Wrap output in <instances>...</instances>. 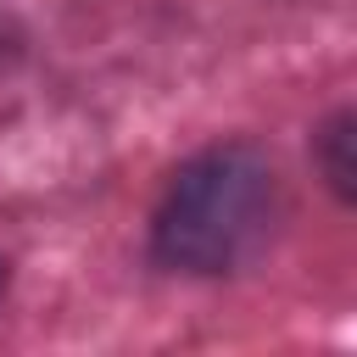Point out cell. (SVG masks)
Masks as SVG:
<instances>
[{"mask_svg": "<svg viewBox=\"0 0 357 357\" xmlns=\"http://www.w3.org/2000/svg\"><path fill=\"white\" fill-rule=\"evenodd\" d=\"M284 218V190L257 145H212L184 162L156 206V257L184 273H234Z\"/></svg>", "mask_w": 357, "mask_h": 357, "instance_id": "6da1fadb", "label": "cell"}, {"mask_svg": "<svg viewBox=\"0 0 357 357\" xmlns=\"http://www.w3.org/2000/svg\"><path fill=\"white\" fill-rule=\"evenodd\" d=\"M0 290H6V262H0Z\"/></svg>", "mask_w": 357, "mask_h": 357, "instance_id": "3957f363", "label": "cell"}, {"mask_svg": "<svg viewBox=\"0 0 357 357\" xmlns=\"http://www.w3.org/2000/svg\"><path fill=\"white\" fill-rule=\"evenodd\" d=\"M318 162H324L329 184H335L340 195H351V117H346V112L318 134Z\"/></svg>", "mask_w": 357, "mask_h": 357, "instance_id": "7a4b0ae2", "label": "cell"}]
</instances>
